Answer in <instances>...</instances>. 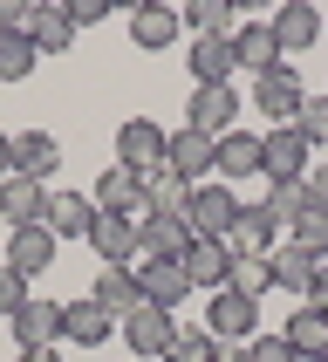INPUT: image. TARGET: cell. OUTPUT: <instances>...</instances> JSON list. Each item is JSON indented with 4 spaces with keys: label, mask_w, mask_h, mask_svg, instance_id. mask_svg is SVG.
I'll use <instances>...</instances> for the list:
<instances>
[{
    "label": "cell",
    "mask_w": 328,
    "mask_h": 362,
    "mask_svg": "<svg viewBox=\"0 0 328 362\" xmlns=\"http://www.w3.org/2000/svg\"><path fill=\"white\" fill-rule=\"evenodd\" d=\"M240 89H233V82H199V89H192V103H184V130H199V137H212L219 144L226 130H240Z\"/></svg>",
    "instance_id": "6da1fadb"
},
{
    "label": "cell",
    "mask_w": 328,
    "mask_h": 362,
    "mask_svg": "<svg viewBox=\"0 0 328 362\" xmlns=\"http://www.w3.org/2000/svg\"><path fill=\"white\" fill-rule=\"evenodd\" d=\"M184 226H192V240H233V226H240V192H233V185H192Z\"/></svg>",
    "instance_id": "7a4b0ae2"
},
{
    "label": "cell",
    "mask_w": 328,
    "mask_h": 362,
    "mask_svg": "<svg viewBox=\"0 0 328 362\" xmlns=\"http://www.w3.org/2000/svg\"><path fill=\"white\" fill-rule=\"evenodd\" d=\"M117 335L130 342V362H158V356H171V335H178V315H164V308L137 301V308H130V315L117 322Z\"/></svg>",
    "instance_id": "3957f363"
},
{
    "label": "cell",
    "mask_w": 328,
    "mask_h": 362,
    "mask_svg": "<svg viewBox=\"0 0 328 362\" xmlns=\"http://www.w3.org/2000/svg\"><path fill=\"white\" fill-rule=\"evenodd\" d=\"M205 328H212L219 342L246 349L253 335H260V301H246L240 287H219V294H205Z\"/></svg>",
    "instance_id": "277c9868"
},
{
    "label": "cell",
    "mask_w": 328,
    "mask_h": 362,
    "mask_svg": "<svg viewBox=\"0 0 328 362\" xmlns=\"http://www.w3.org/2000/svg\"><path fill=\"white\" fill-rule=\"evenodd\" d=\"M164 123H151V117H123L117 123V164L123 171H137V178H151V171H164Z\"/></svg>",
    "instance_id": "5b68a950"
},
{
    "label": "cell",
    "mask_w": 328,
    "mask_h": 362,
    "mask_svg": "<svg viewBox=\"0 0 328 362\" xmlns=\"http://www.w3.org/2000/svg\"><path fill=\"white\" fill-rule=\"evenodd\" d=\"M308 164H315V144L294 130V123H274L260 137V171L266 185H281V178H308Z\"/></svg>",
    "instance_id": "8992f818"
},
{
    "label": "cell",
    "mask_w": 328,
    "mask_h": 362,
    "mask_svg": "<svg viewBox=\"0 0 328 362\" xmlns=\"http://www.w3.org/2000/svg\"><path fill=\"white\" fill-rule=\"evenodd\" d=\"M301 103H308V89H301V76H294V62L253 76V110H266V123H294Z\"/></svg>",
    "instance_id": "52a82bcc"
},
{
    "label": "cell",
    "mask_w": 328,
    "mask_h": 362,
    "mask_svg": "<svg viewBox=\"0 0 328 362\" xmlns=\"http://www.w3.org/2000/svg\"><path fill=\"white\" fill-rule=\"evenodd\" d=\"M266 28L281 41V55H308V48L322 41V7H315V0H281Z\"/></svg>",
    "instance_id": "ba28073f"
},
{
    "label": "cell",
    "mask_w": 328,
    "mask_h": 362,
    "mask_svg": "<svg viewBox=\"0 0 328 362\" xmlns=\"http://www.w3.org/2000/svg\"><path fill=\"white\" fill-rule=\"evenodd\" d=\"M184 281H192V294H219V287H233V246H226V240H192V246H184Z\"/></svg>",
    "instance_id": "9c48e42d"
},
{
    "label": "cell",
    "mask_w": 328,
    "mask_h": 362,
    "mask_svg": "<svg viewBox=\"0 0 328 362\" xmlns=\"http://www.w3.org/2000/svg\"><path fill=\"white\" fill-rule=\"evenodd\" d=\"M137 294H144L151 308H164V315H178V308L192 301L184 260H144V267H137Z\"/></svg>",
    "instance_id": "30bf717a"
},
{
    "label": "cell",
    "mask_w": 328,
    "mask_h": 362,
    "mask_svg": "<svg viewBox=\"0 0 328 362\" xmlns=\"http://www.w3.org/2000/svg\"><path fill=\"white\" fill-rule=\"evenodd\" d=\"M55 233L48 226H14L7 233V267H14L20 281H35V274H55Z\"/></svg>",
    "instance_id": "8fae6325"
},
{
    "label": "cell",
    "mask_w": 328,
    "mask_h": 362,
    "mask_svg": "<svg viewBox=\"0 0 328 362\" xmlns=\"http://www.w3.org/2000/svg\"><path fill=\"white\" fill-rule=\"evenodd\" d=\"M110 335H117V315H110L102 301H89V294H82V301H62V342H76V349H102Z\"/></svg>",
    "instance_id": "7c38bea8"
},
{
    "label": "cell",
    "mask_w": 328,
    "mask_h": 362,
    "mask_svg": "<svg viewBox=\"0 0 328 362\" xmlns=\"http://www.w3.org/2000/svg\"><path fill=\"white\" fill-rule=\"evenodd\" d=\"M20 35L35 41V55H62L76 41V21H69V0H35L28 7V28Z\"/></svg>",
    "instance_id": "4fadbf2b"
},
{
    "label": "cell",
    "mask_w": 328,
    "mask_h": 362,
    "mask_svg": "<svg viewBox=\"0 0 328 362\" xmlns=\"http://www.w3.org/2000/svg\"><path fill=\"white\" fill-rule=\"evenodd\" d=\"M212 158H219V144L199 137V130H171V137H164V171H178L184 185H205Z\"/></svg>",
    "instance_id": "5bb4252c"
},
{
    "label": "cell",
    "mask_w": 328,
    "mask_h": 362,
    "mask_svg": "<svg viewBox=\"0 0 328 362\" xmlns=\"http://www.w3.org/2000/svg\"><path fill=\"white\" fill-rule=\"evenodd\" d=\"M41 226H48L55 240H89V226H96V199H89V192H48Z\"/></svg>",
    "instance_id": "9a60e30c"
},
{
    "label": "cell",
    "mask_w": 328,
    "mask_h": 362,
    "mask_svg": "<svg viewBox=\"0 0 328 362\" xmlns=\"http://www.w3.org/2000/svg\"><path fill=\"white\" fill-rule=\"evenodd\" d=\"M178 35H184V14H178V7H158V0H151V7H130V41H137L144 55H164Z\"/></svg>",
    "instance_id": "2e32d148"
},
{
    "label": "cell",
    "mask_w": 328,
    "mask_h": 362,
    "mask_svg": "<svg viewBox=\"0 0 328 362\" xmlns=\"http://www.w3.org/2000/svg\"><path fill=\"white\" fill-rule=\"evenodd\" d=\"M89 199H96V212H117V219H144V178H137V171H123V164H110V171H102Z\"/></svg>",
    "instance_id": "e0dca14e"
},
{
    "label": "cell",
    "mask_w": 328,
    "mask_h": 362,
    "mask_svg": "<svg viewBox=\"0 0 328 362\" xmlns=\"http://www.w3.org/2000/svg\"><path fill=\"white\" fill-rule=\"evenodd\" d=\"M41 212H48V185L41 178H28V171L0 178V219L7 226H41Z\"/></svg>",
    "instance_id": "ac0fdd59"
},
{
    "label": "cell",
    "mask_w": 328,
    "mask_h": 362,
    "mask_svg": "<svg viewBox=\"0 0 328 362\" xmlns=\"http://www.w3.org/2000/svg\"><path fill=\"white\" fill-rule=\"evenodd\" d=\"M89 246H96V260H102V267H130V260H137V219L96 212V226H89Z\"/></svg>",
    "instance_id": "d6986e66"
},
{
    "label": "cell",
    "mask_w": 328,
    "mask_h": 362,
    "mask_svg": "<svg viewBox=\"0 0 328 362\" xmlns=\"http://www.w3.org/2000/svg\"><path fill=\"white\" fill-rule=\"evenodd\" d=\"M7 328H14L20 349H55L62 342V301H35V294H28V308H20Z\"/></svg>",
    "instance_id": "ffe728a7"
},
{
    "label": "cell",
    "mask_w": 328,
    "mask_h": 362,
    "mask_svg": "<svg viewBox=\"0 0 328 362\" xmlns=\"http://www.w3.org/2000/svg\"><path fill=\"white\" fill-rule=\"evenodd\" d=\"M274 233H281V219H274V212H266V199H260V205H240V226H233V240H226V246H233V253H253V260H266V253L281 246Z\"/></svg>",
    "instance_id": "44dd1931"
},
{
    "label": "cell",
    "mask_w": 328,
    "mask_h": 362,
    "mask_svg": "<svg viewBox=\"0 0 328 362\" xmlns=\"http://www.w3.org/2000/svg\"><path fill=\"white\" fill-rule=\"evenodd\" d=\"M184 246H192V226L184 219H137V253L144 260H184Z\"/></svg>",
    "instance_id": "7402d4cb"
},
{
    "label": "cell",
    "mask_w": 328,
    "mask_h": 362,
    "mask_svg": "<svg viewBox=\"0 0 328 362\" xmlns=\"http://www.w3.org/2000/svg\"><path fill=\"white\" fill-rule=\"evenodd\" d=\"M281 335H287V349H294V356L301 362H315V356H328V315L315 301H301L294 308V315H287L281 322Z\"/></svg>",
    "instance_id": "603a6c76"
},
{
    "label": "cell",
    "mask_w": 328,
    "mask_h": 362,
    "mask_svg": "<svg viewBox=\"0 0 328 362\" xmlns=\"http://www.w3.org/2000/svg\"><path fill=\"white\" fill-rule=\"evenodd\" d=\"M233 55H240V69H253V76H266V69H281V62H287L266 21H240V35H233Z\"/></svg>",
    "instance_id": "cb8c5ba5"
},
{
    "label": "cell",
    "mask_w": 328,
    "mask_h": 362,
    "mask_svg": "<svg viewBox=\"0 0 328 362\" xmlns=\"http://www.w3.org/2000/svg\"><path fill=\"white\" fill-rule=\"evenodd\" d=\"M55 164H62V144H55V130H20L14 137V171H28V178H55Z\"/></svg>",
    "instance_id": "d4e9b609"
},
{
    "label": "cell",
    "mask_w": 328,
    "mask_h": 362,
    "mask_svg": "<svg viewBox=\"0 0 328 362\" xmlns=\"http://www.w3.org/2000/svg\"><path fill=\"white\" fill-rule=\"evenodd\" d=\"M212 171H219V185L253 178V171H260V137H253V130H226V137H219V158H212Z\"/></svg>",
    "instance_id": "484cf974"
},
{
    "label": "cell",
    "mask_w": 328,
    "mask_h": 362,
    "mask_svg": "<svg viewBox=\"0 0 328 362\" xmlns=\"http://www.w3.org/2000/svg\"><path fill=\"white\" fill-rule=\"evenodd\" d=\"M266 267H274V287H287V294H301V301H308V287H315V267H322V260L301 253L294 240H281L274 253H266Z\"/></svg>",
    "instance_id": "4316f807"
},
{
    "label": "cell",
    "mask_w": 328,
    "mask_h": 362,
    "mask_svg": "<svg viewBox=\"0 0 328 362\" xmlns=\"http://www.w3.org/2000/svg\"><path fill=\"white\" fill-rule=\"evenodd\" d=\"M184 205H192V185L178 171H151L144 178V212L151 219H184Z\"/></svg>",
    "instance_id": "83f0119b"
},
{
    "label": "cell",
    "mask_w": 328,
    "mask_h": 362,
    "mask_svg": "<svg viewBox=\"0 0 328 362\" xmlns=\"http://www.w3.org/2000/svg\"><path fill=\"white\" fill-rule=\"evenodd\" d=\"M184 62H192V76H199V82H233V69H240V55H233V41H226V35H199Z\"/></svg>",
    "instance_id": "f1b7e54d"
},
{
    "label": "cell",
    "mask_w": 328,
    "mask_h": 362,
    "mask_svg": "<svg viewBox=\"0 0 328 362\" xmlns=\"http://www.w3.org/2000/svg\"><path fill=\"white\" fill-rule=\"evenodd\" d=\"M89 301H102V308H110V315L123 322V315L144 301V294H137V267H102V274H96V287H89Z\"/></svg>",
    "instance_id": "f546056e"
},
{
    "label": "cell",
    "mask_w": 328,
    "mask_h": 362,
    "mask_svg": "<svg viewBox=\"0 0 328 362\" xmlns=\"http://www.w3.org/2000/svg\"><path fill=\"white\" fill-rule=\"evenodd\" d=\"M184 28H192V35H240V14H233V0H192V7H184Z\"/></svg>",
    "instance_id": "4dcf8cb0"
},
{
    "label": "cell",
    "mask_w": 328,
    "mask_h": 362,
    "mask_svg": "<svg viewBox=\"0 0 328 362\" xmlns=\"http://www.w3.org/2000/svg\"><path fill=\"white\" fill-rule=\"evenodd\" d=\"M35 41L20 35V28H0V82H28L35 76Z\"/></svg>",
    "instance_id": "1f68e13d"
},
{
    "label": "cell",
    "mask_w": 328,
    "mask_h": 362,
    "mask_svg": "<svg viewBox=\"0 0 328 362\" xmlns=\"http://www.w3.org/2000/svg\"><path fill=\"white\" fill-rule=\"evenodd\" d=\"M164 362H219V335H212V328H184L178 322V335H171V356H164Z\"/></svg>",
    "instance_id": "d6a6232c"
},
{
    "label": "cell",
    "mask_w": 328,
    "mask_h": 362,
    "mask_svg": "<svg viewBox=\"0 0 328 362\" xmlns=\"http://www.w3.org/2000/svg\"><path fill=\"white\" fill-rule=\"evenodd\" d=\"M287 240L301 246V253H315V260H328V205H308L301 219L287 226Z\"/></svg>",
    "instance_id": "836d02e7"
},
{
    "label": "cell",
    "mask_w": 328,
    "mask_h": 362,
    "mask_svg": "<svg viewBox=\"0 0 328 362\" xmlns=\"http://www.w3.org/2000/svg\"><path fill=\"white\" fill-rule=\"evenodd\" d=\"M308 205H315V199H308V178H281V185H266V212H274L281 226H294Z\"/></svg>",
    "instance_id": "e575fe53"
},
{
    "label": "cell",
    "mask_w": 328,
    "mask_h": 362,
    "mask_svg": "<svg viewBox=\"0 0 328 362\" xmlns=\"http://www.w3.org/2000/svg\"><path fill=\"white\" fill-rule=\"evenodd\" d=\"M233 287H240L246 301H260L266 287H274V267H266V260H253V253H233Z\"/></svg>",
    "instance_id": "d590c367"
},
{
    "label": "cell",
    "mask_w": 328,
    "mask_h": 362,
    "mask_svg": "<svg viewBox=\"0 0 328 362\" xmlns=\"http://www.w3.org/2000/svg\"><path fill=\"white\" fill-rule=\"evenodd\" d=\"M246 362H301V356L287 349V335H281V328H260V335L246 342Z\"/></svg>",
    "instance_id": "8d00e7d4"
},
{
    "label": "cell",
    "mask_w": 328,
    "mask_h": 362,
    "mask_svg": "<svg viewBox=\"0 0 328 362\" xmlns=\"http://www.w3.org/2000/svg\"><path fill=\"white\" fill-rule=\"evenodd\" d=\"M294 130H301L308 144H328V96H308L301 117H294Z\"/></svg>",
    "instance_id": "74e56055"
},
{
    "label": "cell",
    "mask_w": 328,
    "mask_h": 362,
    "mask_svg": "<svg viewBox=\"0 0 328 362\" xmlns=\"http://www.w3.org/2000/svg\"><path fill=\"white\" fill-rule=\"evenodd\" d=\"M20 308H28V281H20V274H14V267H7V260H0V322H14V315H20Z\"/></svg>",
    "instance_id": "f35d334b"
},
{
    "label": "cell",
    "mask_w": 328,
    "mask_h": 362,
    "mask_svg": "<svg viewBox=\"0 0 328 362\" xmlns=\"http://www.w3.org/2000/svg\"><path fill=\"white\" fill-rule=\"evenodd\" d=\"M69 21H76V35L82 28H102L110 21V0H69Z\"/></svg>",
    "instance_id": "ab89813d"
},
{
    "label": "cell",
    "mask_w": 328,
    "mask_h": 362,
    "mask_svg": "<svg viewBox=\"0 0 328 362\" xmlns=\"http://www.w3.org/2000/svg\"><path fill=\"white\" fill-rule=\"evenodd\" d=\"M308 199L328 205V158H322V164H308Z\"/></svg>",
    "instance_id": "60d3db41"
},
{
    "label": "cell",
    "mask_w": 328,
    "mask_h": 362,
    "mask_svg": "<svg viewBox=\"0 0 328 362\" xmlns=\"http://www.w3.org/2000/svg\"><path fill=\"white\" fill-rule=\"evenodd\" d=\"M0 28H28V0H0Z\"/></svg>",
    "instance_id": "b9f144b4"
},
{
    "label": "cell",
    "mask_w": 328,
    "mask_h": 362,
    "mask_svg": "<svg viewBox=\"0 0 328 362\" xmlns=\"http://www.w3.org/2000/svg\"><path fill=\"white\" fill-rule=\"evenodd\" d=\"M308 301H315V308H322V315H328V260L315 267V287H308Z\"/></svg>",
    "instance_id": "7bdbcfd3"
},
{
    "label": "cell",
    "mask_w": 328,
    "mask_h": 362,
    "mask_svg": "<svg viewBox=\"0 0 328 362\" xmlns=\"http://www.w3.org/2000/svg\"><path fill=\"white\" fill-rule=\"evenodd\" d=\"M0 178H14V137L0 130Z\"/></svg>",
    "instance_id": "ee69618b"
},
{
    "label": "cell",
    "mask_w": 328,
    "mask_h": 362,
    "mask_svg": "<svg viewBox=\"0 0 328 362\" xmlns=\"http://www.w3.org/2000/svg\"><path fill=\"white\" fill-rule=\"evenodd\" d=\"M20 362H62L55 349H20Z\"/></svg>",
    "instance_id": "f6af8a7d"
},
{
    "label": "cell",
    "mask_w": 328,
    "mask_h": 362,
    "mask_svg": "<svg viewBox=\"0 0 328 362\" xmlns=\"http://www.w3.org/2000/svg\"><path fill=\"white\" fill-rule=\"evenodd\" d=\"M219 362H246V349H233V342H219Z\"/></svg>",
    "instance_id": "bcb514c9"
},
{
    "label": "cell",
    "mask_w": 328,
    "mask_h": 362,
    "mask_svg": "<svg viewBox=\"0 0 328 362\" xmlns=\"http://www.w3.org/2000/svg\"><path fill=\"white\" fill-rule=\"evenodd\" d=\"M315 362H328V356H315Z\"/></svg>",
    "instance_id": "7dc6e473"
},
{
    "label": "cell",
    "mask_w": 328,
    "mask_h": 362,
    "mask_svg": "<svg viewBox=\"0 0 328 362\" xmlns=\"http://www.w3.org/2000/svg\"><path fill=\"white\" fill-rule=\"evenodd\" d=\"M322 96H328V89H322Z\"/></svg>",
    "instance_id": "c3c4849f"
}]
</instances>
